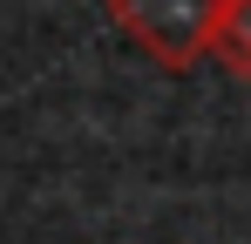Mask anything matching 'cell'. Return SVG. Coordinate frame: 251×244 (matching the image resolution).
I'll return each instance as SVG.
<instances>
[{
	"label": "cell",
	"mask_w": 251,
	"mask_h": 244,
	"mask_svg": "<svg viewBox=\"0 0 251 244\" xmlns=\"http://www.w3.org/2000/svg\"><path fill=\"white\" fill-rule=\"evenodd\" d=\"M109 21H116L150 61H163V68H190V61L210 48L217 0H109Z\"/></svg>",
	"instance_id": "1"
},
{
	"label": "cell",
	"mask_w": 251,
	"mask_h": 244,
	"mask_svg": "<svg viewBox=\"0 0 251 244\" xmlns=\"http://www.w3.org/2000/svg\"><path fill=\"white\" fill-rule=\"evenodd\" d=\"M231 75L251 81V0H217V21H210V48Z\"/></svg>",
	"instance_id": "2"
}]
</instances>
